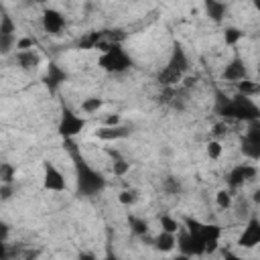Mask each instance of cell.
<instances>
[{
  "label": "cell",
  "instance_id": "1",
  "mask_svg": "<svg viewBox=\"0 0 260 260\" xmlns=\"http://www.w3.org/2000/svg\"><path fill=\"white\" fill-rule=\"evenodd\" d=\"M69 146H71V158H73V165H75V191L77 195L81 197H95L100 193L106 191L108 183H106V177L93 169L77 148H73L75 144L71 140H65Z\"/></svg>",
  "mask_w": 260,
  "mask_h": 260
},
{
  "label": "cell",
  "instance_id": "2",
  "mask_svg": "<svg viewBox=\"0 0 260 260\" xmlns=\"http://www.w3.org/2000/svg\"><path fill=\"white\" fill-rule=\"evenodd\" d=\"M215 114L221 116L223 120H236V122H252L260 118V106L242 93H236L232 98L217 93L215 95Z\"/></svg>",
  "mask_w": 260,
  "mask_h": 260
},
{
  "label": "cell",
  "instance_id": "3",
  "mask_svg": "<svg viewBox=\"0 0 260 260\" xmlns=\"http://www.w3.org/2000/svg\"><path fill=\"white\" fill-rule=\"evenodd\" d=\"M98 49L102 51L98 57V67L106 73L120 75V73H126L134 65L132 55L122 47V43H110L104 37V41L98 45Z\"/></svg>",
  "mask_w": 260,
  "mask_h": 260
},
{
  "label": "cell",
  "instance_id": "4",
  "mask_svg": "<svg viewBox=\"0 0 260 260\" xmlns=\"http://www.w3.org/2000/svg\"><path fill=\"white\" fill-rule=\"evenodd\" d=\"M187 69H189V57H187L185 49L179 43H175L165 69L158 73V81L162 85H175V83H179L183 79Z\"/></svg>",
  "mask_w": 260,
  "mask_h": 260
},
{
  "label": "cell",
  "instance_id": "5",
  "mask_svg": "<svg viewBox=\"0 0 260 260\" xmlns=\"http://www.w3.org/2000/svg\"><path fill=\"white\" fill-rule=\"evenodd\" d=\"M85 126H87L85 116L77 114V112H73L71 108L65 106L61 110V116H59V122H57V134L63 140H73L75 136H79L83 132Z\"/></svg>",
  "mask_w": 260,
  "mask_h": 260
},
{
  "label": "cell",
  "instance_id": "6",
  "mask_svg": "<svg viewBox=\"0 0 260 260\" xmlns=\"http://www.w3.org/2000/svg\"><path fill=\"white\" fill-rule=\"evenodd\" d=\"M43 187L47 191H53V193L67 191V179L63 175V171L53 160H45L43 162Z\"/></svg>",
  "mask_w": 260,
  "mask_h": 260
},
{
  "label": "cell",
  "instance_id": "7",
  "mask_svg": "<svg viewBox=\"0 0 260 260\" xmlns=\"http://www.w3.org/2000/svg\"><path fill=\"white\" fill-rule=\"evenodd\" d=\"M256 175H258V167L254 162H238L228 173V179H225L228 181V189H232V191L234 189H240L248 181L256 179Z\"/></svg>",
  "mask_w": 260,
  "mask_h": 260
},
{
  "label": "cell",
  "instance_id": "8",
  "mask_svg": "<svg viewBox=\"0 0 260 260\" xmlns=\"http://www.w3.org/2000/svg\"><path fill=\"white\" fill-rule=\"evenodd\" d=\"M236 244L242 250H254V248L260 246V217L252 215V217L246 219V223H244Z\"/></svg>",
  "mask_w": 260,
  "mask_h": 260
},
{
  "label": "cell",
  "instance_id": "9",
  "mask_svg": "<svg viewBox=\"0 0 260 260\" xmlns=\"http://www.w3.org/2000/svg\"><path fill=\"white\" fill-rule=\"evenodd\" d=\"M177 248H179V254H185V256H203L207 254L205 250V242L195 236V234H189L185 228L177 234Z\"/></svg>",
  "mask_w": 260,
  "mask_h": 260
},
{
  "label": "cell",
  "instance_id": "10",
  "mask_svg": "<svg viewBox=\"0 0 260 260\" xmlns=\"http://www.w3.org/2000/svg\"><path fill=\"white\" fill-rule=\"evenodd\" d=\"M41 26L49 35H61L67 26V20L63 16V12H59L57 8H45L41 14Z\"/></svg>",
  "mask_w": 260,
  "mask_h": 260
},
{
  "label": "cell",
  "instance_id": "11",
  "mask_svg": "<svg viewBox=\"0 0 260 260\" xmlns=\"http://www.w3.org/2000/svg\"><path fill=\"white\" fill-rule=\"evenodd\" d=\"M221 79H223V81H230V83H240V81L248 79V67H246V61H244L242 57H234V59H230V61L223 65Z\"/></svg>",
  "mask_w": 260,
  "mask_h": 260
},
{
  "label": "cell",
  "instance_id": "12",
  "mask_svg": "<svg viewBox=\"0 0 260 260\" xmlns=\"http://www.w3.org/2000/svg\"><path fill=\"white\" fill-rule=\"evenodd\" d=\"M132 134V128L128 124H120V126H100L95 130V138L104 140V142H114V140H124Z\"/></svg>",
  "mask_w": 260,
  "mask_h": 260
},
{
  "label": "cell",
  "instance_id": "13",
  "mask_svg": "<svg viewBox=\"0 0 260 260\" xmlns=\"http://www.w3.org/2000/svg\"><path fill=\"white\" fill-rule=\"evenodd\" d=\"M156 252L160 254H169L173 250H177V234H169V232H158L154 238H152V244H150Z\"/></svg>",
  "mask_w": 260,
  "mask_h": 260
},
{
  "label": "cell",
  "instance_id": "14",
  "mask_svg": "<svg viewBox=\"0 0 260 260\" xmlns=\"http://www.w3.org/2000/svg\"><path fill=\"white\" fill-rule=\"evenodd\" d=\"M16 61H18V67L24 69V71H35L39 65H41V55L32 49V51H18L16 53Z\"/></svg>",
  "mask_w": 260,
  "mask_h": 260
},
{
  "label": "cell",
  "instance_id": "15",
  "mask_svg": "<svg viewBox=\"0 0 260 260\" xmlns=\"http://www.w3.org/2000/svg\"><path fill=\"white\" fill-rule=\"evenodd\" d=\"M65 79H67V71L61 69L57 63H49V67H47V75H45V83H47V87L57 89Z\"/></svg>",
  "mask_w": 260,
  "mask_h": 260
},
{
  "label": "cell",
  "instance_id": "16",
  "mask_svg": "<svg viewBox=\"0 0 260 260\" xmlns=\"http://www.w3.org/2000/svg\"><path fill=\"white\" fill-rule=\"evenodd\" d=\"M240 152H242L244 158L256 162V160H260V142L242 136V140H240Z\"/></svg>",
  "mask_w": 260,
  "mask_h": 260
},
{
  "label": "cell",
  "instance_id": "17",
  "mask_svg": "<svg viewBox=\"0 0 260 260\" xmlns=\"http://www.w3.org/2000/svg\"><path fill=\"white\" fill-rule=\"evenodd\" d=\"M225 10H228V4H225V2H217V0H207V2H205V12H207V16L213 18L215 22H221V20H223Z\"/></svg>",
  "mask_w": 260,
  "mask_h": 260
},
{
  "label": "cell",
  "instance_id": "18",
  "mask_svg": "<svg viewBox=\"0 0 260 260\" xmlns=\"http://www.w3.org/2000/svg\"><path fill=\"white\" fill-rule=\"evenodd\" d=\"M102 108H104V100L100 95H87L79 104V112L83 114H98Z\"/></svg>",
  "mask_w": 260,
  "mask_h": 260
},
{
  "label": "cell",
  "instance_id": "19",
  "mask_svg": "<svg viewBox=\"0 0 260 260\" xmlns=\"http://www.w3.org/2000/svg\"><path fill=\"white\" fill-rule=\"evenodd\" d=\"M128 225H130V232H132L134 236H138L140 240L148 236V221H146V219H142V217H138V215H130V217H128Z\"/></svg>",
  "mask_w": 260,
  "mask_h": 260
},
{
  "label": "cell",
  "instance_id": "20",
  "mask_svg": "<svg viewBox=\"0 0 260 260\" xmlns=\"http://www.w3.org/2000/svg\"><path fill=\"white\" fill-rule=\"evenodd\" d=\"M118 201H120V205H124V207H132V205H136V203L140 201V191L134 189V187L122 189V191L118 193Z\"/></svg>",
  "mask_w": 260,
  "mask_h": 260
},
{
  "label": "cell",
  "instance_id": "21",
  "mask_svg": "<svg viewBox=\"0 0 260 260\" xmlns=\"http://www.w3.org/2000/svg\"><path fill=\"white\" fill-rule=\"evenodd\" d=\"M158 223H160V230L162 232H169V234H179L183 230V223L179 219H175L173 215H169V213H162L158 217Z\"/></svg>",
  "mask_w": 260,
  "mask_h": 260
},
{
  "label": "cell",
  "instance_id": "22",
  "mask_svg": "<svg viewBox=\"0 0 260 260\" xmlns=\"http://www.w3.org/2000/svg\"><path fill=\"white\" fill-rule=\"evenodd\" d=\"M215 205L219 207V209H232L234 207V193H232V189H219L217 193H215Z\"/></svg>",
  "mask_w": 260,
  "mask_h": 260
},
{
  "label": "cell",
  "instance_id": "23",
  "mask_svg": "<svg viewBox=\"0 0 260 260\" xmlns=\"http://www.w3.org/2000/svg\"><path fill=\"white\" fill-rule=\"evenodd\" d=\"M236 89H238V93H242L246 98H254V95L260 93V83L252 81V79H244V81L236 83Z\"/></svg>",
  "mask_w": 260,
  "mask_h": 260
},
{
  "label": "cell",
  "instance_id": "24",
  "mask_svg": "<svg viewBox=\"0 0 260 260\" xmlns=\"http://www.w3.org/2000/svg\"><path fill=\"white\" fill-rule=\"evenodd\" d=\"M244 39V30L238 26H225L223 28V43L230 47H236L240 41Z\"/></svg>",
  "mask_w": 260,
  "mask_h": 260
},
{
  "label": "cell",
  "instance_id": "25",
  "mask_svg": "<svg viewBox=\"0 0 260 260\" xmlns=\"http://www.w3.org/2000/svg\"><path fill=\"white\" fill-rule=\"evenodd\" d=\"M14 179H16V167L10 165V162H2L0 165V181H2V185H14Z\"/></svg>",
  "mask_w": 260,
  "mask_h": 260
},
{
  "label": "cell",
  "instance_id": "26",
  "mask_svg": "<svg viewBox=\"0 0 260 260\" xmlns=\"http://www.w3.org/2000/svg\"><path fill=\"white\" fill-rule=\"evenodd\" d=\"M205 154H207L209 160H219L221 154H223V144L219 140H209L205 144Z\"/></svg>",
  "mask_w": 260,
  "mask_h": 260
},
{
  "label": "cell",
  "instance_id": "27",
  "mask_svg": "<svg viewBox=\"0 0 260 260\" xmlns=\"http://www.w3.org/2000/svg\"><path fill=\"white\" fill-rule=\"evenodd\" d=\"M0 37H16V26L8 14L0 16Z\"/></svg>",
  "mask_w": 260,
  "mask_h": 260
},
{
  "label": "cell",
  "instance_id": "28",
  "mask_svg": "<svg viewBox=\"0 0 260 260\" xmlns=\"http://www.w3.org/2000/svg\"><path fill=\"white\" fill-rule=\"evenodd\" d=\"M162 191L169 195H177L181 191V181L177 177H165L162 179Z\"/></svg>",
  "mask_w": 260,
  "mask_h": 260
},
{
  "label": "cell",
  "instance_id": "29",
  "mask_svg": "<svg viewBox=\"0 0 260 260\" xmlns=\"http://www.w3.org/2000/svg\"><path fill=\"white\" fill-rule=\"evenodd\" d=\"M244 136L250 138V140L260 142V118H258V120H252V122L246 124V134H244Z\"/></svg>",
  "mask_w": 260,
  "mask_h": 260
},
{
  "label": "cell",
  "instance_id": "30",
  "mask_svg": "<svg viewBox=\"0 0 260 260\" xmlns=\"http://www.w3.org/2000/svg\"><path fill=\"white\" fill-rule=\"evenodd\" d=\"M16 37H0V53L8 55L12 49H16Z\"/></svg>",
  "mask_w": 260,
  "mask_h": 260
},
{
  "label": "cell",
  "instance_id": "31",
  "mask_svg": "<svg viewBox=\"0 0 260 260\" xmlns=\"http://www.w3.org/2000/svg\"><path fill=\"white\" fill-rule=\"evenodd\" d=\"M112 171H114L116 177H124V175L130 171V162L124 160V158H118V160L112 162Z\"/></svg>",
  "mask_w": 260,
  "mask_h": 260
},
{
  "label": "cell",
  "instance_id": "32",
  "mask_svg": "<svg viewBox=\"0 0 260 260\" xmlns=\"http://www.w3.org/2000/svg\"><path fill=\"white\" fill-rule=\"evenodd\" d=\"M35 45H37V41L32 37H18V41H16V53L18 51H32Z\"/></svg>",
  "mask_w": 260,
  "mask_h": 260
},
{
  "label": "cell",
  "instance_id": "33",
  "mask_svg": "<svg viewBox=\"0 0 260 260\" xmlns=\"http://www.w3.org/2000/svg\"><path fill=\"white\" fill-rule=\"evenodd\" d=\"M120 124H124L120 114H110V116H106L104 122H102V126H120Z\"/></svg>",
  "mask_w": 260,
  "mask_h": 260
},
{
  "label": "cell",
  "instance_id": "34",
  "mask_svg": "<svg viewBox=\"0 0 260 260\" xmlns=\"http://www.w3.org/2000/svg\"><path fill=\"white\" fill-rule=\"evenodd\" d=\"M12 189H14V185H2V187H0V193H2V201H8V199L12 197Z\"/></svg>",
  "mask_w": 260,
  "mask_h": 260
},
{
  "label": "cell",
  "instance_id": "35",
  "mask_svg": "<svg viewBox=\"0 0 260 260\" xmlns=\"http://www.w3.org/2000/svg\"><path fill=\"white\" fill-rule=\"evenodd\" d=\"M77 260H98V256H95L93 252H85V250H81V252L77 254Z\"/></svg>",
  "mask_w": 260,
  "mask_h": 260
},
{
  "label": "cell",
  "instance_id": "36",
  "mask_svg": "<svg viewBox=\"0 0 260 260\" xmlns=\"http://www.w3.org/2000/svg\"><path fill=\"white\" fill-rule=\"evenodd\" d=\"M221 260H252V258H244V256H240V254H236V252H225Z\"/></svg>",
  "mask_w": 260,
  "mask_h": 260
},
{
  "label": "cell",
  "instance_id": "37",
  "mask_svg": "<svg viewBox=\"0 0 260 260\" xmlns=\"http://www.w3.org/2000/svg\"><path fill=\"white\" fill-rule=\"evenodd\" d=\"M252 203H254V205H260V187L254 189V193H252Z\"/></svg>",
  "mask_w": 260,
  "mask_h": 260
},
{
  "label": "cell",
  "instance_id": "38",
  "mask_svg": "<svg viewBox=\"0 0 260 260\" xmlns=\"http://www.w3.org/2000/svg\"><path fill=\"white\" fill-rule=\"evenodd\" d=\"M104 260H120V258H118V256H116V254H112V252H110V254H108V256H106V258H104Z\"/></svg>",
  "mask_w": 260,
  "mask_h": 260
},
{
  "label": "cell",
  "instance_id": "39",
  "mask_svg": "<svg viewBox=\"0 0 260 260\" xmlns=\"http://www.w3.org/2000/svg\"><path fill=\"white\" fill-rule=\"evenodd\" d=\"M173 260H189V256H185V254H179V256H175Z\"/></svg>",
  "mask_w": 260,
  "mask_h": 260
},
{
  "label": "cell",
  "instance_id": "40",
  "mask_svg": "<svg viewBox=\"0 0 260 260\" xmlns=\"http://www.w3.org/2000/svg\"><path fill=\"white\" fill-rule=\"evenodd\" d=\"M256 73L260 75V53H258V61H256Z\"/></svg>",
  "mask_w": 260,
  "mask_h": 260
},
{
  "label": "cell",
  "instance_id": "41",
  "mask_svg": "<svg viewBox=\"0 0 260 260\" xmlns=\"http://www.w3.org/2000/svg\"><path fill=\"white\" fill-rule=\"evenodd\" d=\"M254 8L260 12V0H254Z\"/></svg>",
  "mask_w": 260,
  "mask_h": 260
}]
</instances>
